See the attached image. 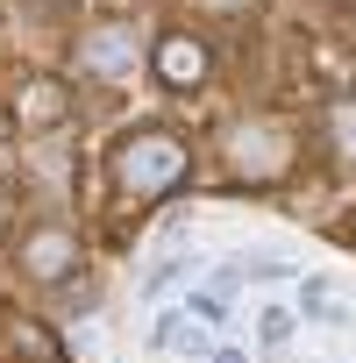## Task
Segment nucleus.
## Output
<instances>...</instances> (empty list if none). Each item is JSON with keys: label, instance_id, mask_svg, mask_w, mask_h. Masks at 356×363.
<instances>
[{"label": "nucleus", "instance_id": "obj_1", "mask_svg": "<svg viewBox=\"0 0 356 363\" xmlns=\"http://www.w3.org/2000/svg\"><path fill=\"white\" fill-rule=\"evenodd\" d=\"M107 164H114L121 200H164L171 186H186V178H193V150L178 143L171 128H135V135H121Z\"/></svg>", "mask_w": 356, "mask_h": 363}, {"label": "nucleus", "instance_id": "obj_2", "mask_svg": "<svg viewBox=\"0 0 356 363\" xmlns=\"http://www.w3.org/2000/svg\"><path fill=\"white\" fill-rule=\"evenodd\" d=\"M285 164H292V135L278 121H235L228 128V171L243 186H278Z\"/></svg>", "mask_w": 356, "mask_h": 363}, {"label": "nucleus", "instance_id": "obj_3", "mask_svg": "<svg viewBox=\"0 0 356 363\" xmlns=\"http://www.w3.org/2000/svg\"><path fill=\"white\" fill-rule=\"evenodd\" d=\"M8 114H15V128H22V135H43V128H57V121L72 114V86H65L57 72H36V79H22V86H15Z\"/></svg>", "mask_w": 356, "mask_h": 363}, {"label": "nucleus", "instance_id": "obj_4", "mask_svg": "<svg viewBox=\"0 0 356 363\" xmlns=\"http://www.w3.org/2000/svg\"><path fill=\"white\" fill-rule=\"evenodd\" d=\"M15 264H22L29 278H43V285H57L65 271H79V235H72L65 221H36V228L22 235V250H15Z\"/></svg>", "mask_w": 356, "mask_h": 363}, {"label": "nucleus", "instance_id": "obj_5", "mask_svg": "<svg viewBox=\"0 0 356 363\" xmlns=\"http://www.w3.org/2000/svg\"><path fill=\"white\" fill-rule=\"evenodd\" d=\"M79 72H93V79L135 72V29H128V22H100V29L79 43Z\"/></svg>", "mask_w": 356, "mask_h": 363}, {"label": "nucleus", "instance_id": "obj_6", "mask_svg": "<svg viewBox=\"0 0 356 363\" xmlns=\"http://www.w3.org/2000/svg\"><path fill=\"white\" fill-rule=\"evenodd\" d=\"M157 79H164L171 93H193V86H207V43H200V36H186V29L157 36Z\"/></svg>", "mask_w": 356, "mask_h": 363}, {"label": "nucleus", "instance_id": "obj_7", "mask_svg": "<svg viewBox=\"0 0 356 363\" xmlns=\"http://www.w3.org/2000/svg\"><path fill=\"white\" fill-rule=\"evenodd\" d=\"M328 143H335V157H342V164H356V100H349V93L328 107Z\"/></svg>", "mask_w": 356, "mask_h": 363}, {"label": "nucleus", "instance_id": "obj_8", "mask_svg": "<svg viewBox=\"0 0 356 363\" xmlns=\"http://www.w3.org/2000/svg\"><path fill=\"white\" fill-rule=\"evenodd\" d=\"M15 356H29V363H57V342L43 335V320H15Z\"/></svg>", "mask_w": 356, "mask_h": 363}, {"label": "nucleus", "instance_id": "obj_9", "mask_svg": "<svg viewBox=\"0 0 356 363\" xmlns=\"http://www.w3.org/2000/svg\"><path fill=\"white\" fill-rule=\"evenodd\" d=\"M257 328H264V342H271V349H278V342H292V313H285V306H271Z\"/></svg>", "mask_w": 356, "mask_h": 363}, {"label": "nucleus", "instance_id": "obj_10", "mask_svg": "<svg viewBox=\"0 0 356 363\" xmlns=\"http://www.w3.org/2000/svg\"><path fill=\"white\" fill-rule=\"evenodd\" d=\"M321 72H328L335 86H349V57H342V50H321Z\"/></svg>", "mask_w": 356, "mask_h": 363}, {"label": "nucleus", "instance_id": "obj_11", "mask_svg": "<svg viewBox=\"0 0 356 363\" xmlns=\"http://www.w3.org/2000/svg\"><path fill=\"white\" fill-rule=\"evenodd\" d=\"M193 313L200 320H221V292H193Z\"/></svg>", "mask_w": 356, "mask_h": 363}, {"label": "nucleus", "instance_id": "obj_12", "mask_svg": "<svg viewBox=\"0 0 356 363\" xmlns=\"http://www.w3.org/2000/svg\"><path fill=\"white\" fill-rule=\"evenodd\" d=\"M207 8H214V15H243V8H250V0H207Z\"/></svg>", "mask_w": 356, "mask_h": 363}, {"label": "nucleus", "instance_id": "obj_13", "mask_svg": "<svg viewBox=\"0 0 356 363\" xmlns=\"http://www.w3.org/2000/svg\"><path fill=\"white\" fill-rule=\"evenodd\" d=\"M8 207H15V193H8V186H0V228H8Z\"/></svg>", "mask_w": 356, "mask_h": 363}, {"label": "nucleus", "instance_id": "obj_14", "mask_svg": "<svg viewBox=\"0 0 356 363\" xmlns=\"http://www.w3.org/2000/svg\"><path fill=\"white\" fill-rule=\"evenodd\" d=\"M342 235H349V242H356V221H349V228H342Z\"/></svg>", "mask_w": 356, "mask_h": 363}]
</instances>
